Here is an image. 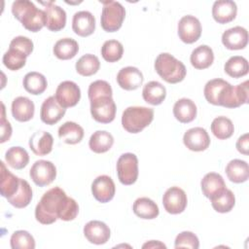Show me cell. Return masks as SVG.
I'll use <instances>...</instances> for the list:
<instances>
[{
  "instance_id": "9",
  "label": "cell",
  "mask_w": 249,
  "mask_h": 249,
  "mask_svg": "<svg viewBox=\"0 0 249 249\" xmlns=\"http://www.w3.org/2000/svg\"><path fill=\"white\" fill-rule=\"evenodd\" d=\"M29 176L39 187L50 185L56 177V168L50 160H40L33 163L29 170Z\"/></svg>"
},
{
  "instance_id": "48",
  "label": "cell",
  "mask_w": 249,
  "mask_h": 249,
  "mask_svg": "<svg viewBox=\"0 0 249 249\" xmlns=\"http://www.w3.org/2000/svg\"><path fill=\"white\" fill-rule=\"evenodd\" d=\"M0 126H1V138L0 142L4 143L8 141L12 136V126L9 121L6 120L5 116V106L2 103V113H1V120H0Z\"/></svg>"
},
{
  "instance_id": "25",
  "label": "cell",
  "mask_w": 249,
  "mask_h": 249,
  "mask_svg": "<svg viewBox=\"0 0 249 249\" xmlns=\"http://www.w3.org/2000/svg\"><path fill=\"white\" fill-rule=\"evenodd\" d=\"M173 115L182 124L191 123L196 117V105L189 98H181L173 106Z\"/></svg>"
},
{
  "instance_id": "10",
  "label": "cell",
  "mask_w": 249,
  "mask_h": 249,
  "mask_svg": "<svg viewBox=\"0 0 249 249\" xmlns=\"http://www.w3.org/2000/svg\"><path fill=\"white\" fill-rule=\"evenodd\" d=\"M201 35L200 21L194 16H184L178 22V36L182 42L193 44Z\"/></svg>"
},
{
  "instance_id": "19",
  "label": "cell",
  "mask_w": 249,
  "mask_h": 249,
  "mask_svg": "<svg viewBox=\"0 0 249 249\" xmlns=\"http://www.w3.org/2000/svg\"><path fill=\"white\" fill-rule=\"evenodd\" d=\"M222 43L229 50H242L248 43V32L244 27L234 26L222 35Z\"/></svg>"
},
{
  "instance_id": "32",
  "label": "cell",
  "mask_w": 249,
  "mask_h": 249,
  "mask_svg": "<svg viewBox=\"0 0 249 249\" xmlns=\"http://www.w3.org/2000/svg\"><path fill=\"white\" fill-rule=\"evenodd\" d=\"M132 210L136 216L146 220L155 219L160 213L159 207L156 202L149 197L137 198L133 203Z\"/></svg>"
},
{
  "instance_id": "23",
  "label": "cell",
  "mask_w": 249,
  "mask_h": 249,
  "mask_svg": "<svg viewBox=\"0 0 249 249\" xmlns=\"http://www.w3.org/2000/svg\"><path fill=\"white\" fill-rule=\"evenodd\" d=\"M35 106L32 100L25 96H18L12 102V115L18 122H28L34 116Z\"/></svg>"
},
{
  "instance_id": "34",
  "label": "cell",
  "mask_w": 249,
  "mask_h": 249,
  "mask_svg": "<svg viewBox=\"0 0 249 249\" xmlns=\"http://www.w3.org/2000/svg\"><path fill=\"white\" fill-rule=\"evenodd\" d=\"M53 54L61 60L73 58L79 52L78 43L72 38H63L58 40L53 47Z\"/></svg>"
},
{
  "instance_id": "15",
  "label": "cell",
  "mask_w": 249,
  "mask_h": 249,
  "mask_svg": "<svg viewBox=\"0 0 249 249\" xmlns=\"http://www.w3.org/2000/svg\"><path fill=\"white\" fill-rule=\"evenodd\" d=\"M45 5L46 15V27L51 31H59L65 27L66 24V13L59 6L55 5L53 1L41 2Z\"/></svg>"
},
{
  "instance_id": "11",
  "label": "cell",
  "mask_w": 249,
  "mask_h": 249,
  "mask_svg": "<svg viewBox=\"0 0 249 249\" xmlns=\"http://www.w3.org/2000/svg\"><path fill=\"white\" fill-rule=\"evenodd\" d=\"M54 97L60 106L66 109L77 105L81 98V90L76 83L72 81H63L58 85Z\"/></svg>"
},
{
  "instance_id": "2",
  "label": "cell",
  "mask_w": 249,
  "mask_h": 249,
  "mask_svg": "<svg viewBox=\"0 0 249 249\" xmlns=\"http://www.w3.org/2000/svg\"><path fill=\"white\" fill-rule=\"evenodd\" d=\"M12 13L22 26L31 32H38L46 26L45 12L38 9L31 1H15L12 5Z\"/></svg>"
},
{
  "instance_id": "43",
  "label": "cell",
  "mask_w": 249,
  "mask_h": 249,
  "mask_svg": "<svg viewBox=\"0 0 249 249\" xmlns=\"http://www.w3.org/2000/svg\"><path fill=\"white\" fill-rule=\"evenodd\" d=\"M26 57L27 56L23 53L16 49L9 48V50L3 55V64L9 70L17 71L25 65Z\"/></svg>"
},
{
  "instance_id": "28",
  "label": "cell",
  "mask_w": 249,
  "mask_h": 249,
  "mask_svg": "<svg viewBox=\"0 0 249 249\" xmlns=\"http://www.w3.org/2000/svg\"><path fill=\"white\" fill-rule=\"evenodd\" d=\"M58 137L66 144H77L84 137V128L77 123L66 122L58 128Z\"/></svg>"
},
{
  "instance_id": "6",
  "label": "cell",
  "mask_w": 249,
  "mask_h": 249,
  "mask_svg": "<svg viewBox=\"0 0 249 249\" xmlns=\"http://www.w3.org/2000/svg\"><path fill=\"white\" fill-rule=\"evenodd\" d=\"M248 100V81H245L235 87L228 84L219 96L218 105L226 108H236L247 103Z\"/></svg>"
},
{
  "instance_id": "3",
  "label": "cell",
  "mask_w": 249,
  "mask_h": 249,
  "mask_svg": "<svg viewBox=\"0 0 249 249\" xmlns=\"http://www.w3.org/2000/svg\"><path fill=\"white\" fill-rule=\"evenodd\" d=\"M155 69L160 78L169 84L183 81L187 73L184 63L168 53H161L157 56Z\"/></svg>"
},
{
  "instance_id": "1",
  "label": "cell",
  "mask_w": 249,
  "mask_h": 249,
  "mask_svg": "<svg viewBox=\"0 0 249 249\" xmlns=\"http://www.w3.org/2000/svg\"><path fill=\"white\" fill-rule=\"evenodd\" d=\"M79 213L77 201L66 196L59 187L47 191L35 208V218L43 225H51L57 219L72 221Z\"/></svg>"
},
{
  "instance_id": "41",
  "label": "cell",
  "mask_w": 249,
  "mask_h": 249,
  "mask_svg": "<svg viewBox=\"0 0 249 249\" xmlns=\"http://www.w3.org/2000/svg\"><path fill=\"white\" fill-rule=\"evenodd\" d=\"M124 53V47L117 40L105 41L101 47V55L107 62H116L120 60Z\"/></svg>"
},
{
  "instance_id": "29",
  "label": "cell",
  "mask_w": 249,
  "mask_h": 249,
  "mask_svg": "<svg viewBox=\"0 0 249 249\" xmlns=\"http://www.w3.org/2000/svg\"><path fill=\"white\" fill-rule=\"evenodd\" d=\"M142 96L147 103L151 105H160L165 99L166 89L160 82L151 81L144 86Z\"/></svg>"
},
{
  "instance_id": "31",
  "label": "cell",
  "mask_w": 249,
  "mask_h": 249,
  "mask_svg": "<svg viewBox=\"0 0 249 249\" xmlns=\"http://www.w3.org/2000/svg\"><path fill=\"white\" fill-rule=\"evenodd\" d=\"M114 144L113 135L105 130H97L93 132L89 141V149L96 153L102 154L109 151Z\"/></svg>"
},
{
  "instance_id": "37",
  "label": "cell",
  "mask_w": 249,
  "mask_h": 249,
  "mask_svg": "<svg viewBox=\"0 0 249 249\" xmlns=\"http://www.w3.org/2000/svg\"><path fill=\"white\" fill-rule=\"evenodd\" d=\"M225 72L232 78H240L247 75L249 71L248 61L245 57L234 55L230 57L224 65Z\"/></svg>"
},
{
  "instance_id": "45",
  "label": "cell",
  "mask_w": 249,
  "mask_h": 249,
  "mask_svg": "<svg viewBox=\"0 0 249 249\" xmlns=\"http://www.w3.org/2000/svg\"><path fill=\"white\" fill-rule=\"evenodd\" d=\"M112 93L113 91L110 84L103 80H97L92 82L89 85L88 90L89 101L100 96H112Z\"/></svg>"
},
{
  "instance_id": "47",
  "label": "cell",
  "mask_w": 249,
  "mask_h": 249,
  "mask_svg": "<svg viewBox=\"0 0 249 249\" xmlns=\"http://www.w3.org/2000/svg\"><path fill=\"white\" fill-rule=\"evenodd\" d=\"M9 48L16 49V50L23 53L26 56H28L31 54V53L33 51V42L28 37L18 36V37H15L11 41Z\"/></svg>"
},
{
  "instance_id": "49",
  "label": "cell",
  "mask_w": 249,
  "mask_h": 249,
  "mask_svg": "<svg viewBox=\"0 0 249 249\" xmlns=\"http://www.w3.org/2000/svg\"><path fill=\"white\" fill-rule=\"evenodd\" d=\"M248 146H249V139H248V133H245L241 135L237 141H236V149L239 153L243 155H248Z\"/></svg>"
},
{
  "instance_id": "12",
  "label": "cell",
  "mask_w": 249,
  "mask_h": 249,
  "mask_svg": "<svg viewBox=\"0 0 249 249\" xmlns=\"http://www.w3.org/2000/svg\"><path fill=\"white\" fill-rule=\"evenodd\" d=\"M187 195L179 187H171L162 196V204L166 212L170 214L182 213L187 206Z\"/></svg>"
},
{
  "instance_id": "24",
  "label": "cell",
  "mask_w": 249,
  "mask_h": 249,
  "mask_svg": "<svg viewBox=\"0 0 249 249\" xmlns=\"http://www.w3.org/2000/svg\"><path fill=\"white\" fill-rule=\"evenodd\" d=\"M53 138L47 131H36L29 139V147L36 156H46L53 150Z\"/></svg>"
},
{
  "instance_id": "30",
  "label": "cell",
  "mask_w": 249,
  "mask_h": 249,
  "mask_svg": "<svg viewBox=\"0 0 249 249\" xmlns=\"http://www.w3.org/2000/svg\"><path fill=\"white\" fill-rule=\"evenodd\" d=\"M191 63L196 69H206L214 61V53L207 45H200L191 53Z\"/></svg>"
},
{
  "instance_id": "26",
  "label": "cell",
  "mask_w": 249,
  "mask_h": 249,
  "mask_svg": "<svg viewBox=\"0 0 249 249\" xmlns=\"http://www.w3.org/2000/svg\"><path fill=\"white\" fill-rule=\"evenodd\" d=\"M0 165H1V171H0L1 196L6 198H9L13 196L18 190L20 178L11 173L3 161L0 162Z\"/></svg>"
},
{
  "instance_id": "46",
  "label": "cell",
  "mask_w": 249,
  "mask_h": 249,
  "mask_svg": "<svg viewBox=\"0 0 249 249\" xmlns=\"http://www.w3.org/2000/svg\"><path fill=\"white\" fill-rule=\"evenodd\" d=\"M175 248H192L197 249L199 247V241L197 236L192 231H182L176 238L174 243Z\"/></svg>"
},
{
  "instance_id": "36",
  "label": "cell",
  "mask_w": 249,
  "mask_h": 249,
  "mask_svg": "<svg viewBox=\"0 0 249 249\" xmlns=\"http://www.w3.org/2000/svg\"><path fill=\"white\" fill-rule=\"evenodd\" d=\"M5 160L15 169H22L28 164L29 156L25 149L14 146L7 150L5 154Z\"/></svg>"
},
{
  "instance_id": "22",
  "label": "cell",
  "mask_w": 249,
  "mask_h": 249,
  "mask_svg": "<svg viewBox=\"0 0 249 249\" xmlns=\"http://www.w3.org/2000/svg\"><path fill=\"white\" fill-rule=\"evenodd\" d=\"M202 194L209 199L223 193L227 187L223 177L215 172H209L204 175L200 182Z\"/></svg>"
},
{
  "instance_id": "39",
  "label": "cell",
  "mask_w": 249,
  "mask_h": 249,
  "mask_svg": "<svg viewBox=\"0 0 249 249\" xmlns=\"http://www.w3.org/2000/svg\"><path fill=\"white\" fill-rule=\"evenodd\" d=\"M211 131L218 139L225 140L233 134L234 126L229 118L220 116L213 120L211 124Z\"/></svg>"
},
{
  "instance_id": "35",
  "label": "cell",
  "mask_w": 249,
  "mask_h": 249,
  "mask_svg": "<svg viewBox=\"0 0 249 249\" xmlns=\"http://www.w3.org/2000/svg\"><path fill=\"white\" fill-rule=\"evenodd\" d=\"M8 201L16 208H24L26 207L32 199V189L29 183L24 179H19V187L17 193L7 198Z\"/></svg>"
},
{
  "instance_id": "40",
  "label": "cell",
  "mask_w": 249,
  "mask_h": 249,
  "mask_svg": "<svg viewBox=\"0 0 249 249\" xmlns=\"http://www.w3.org/2000/svg\"><path fill=\"white\" fill-rule=\"evenodd\" d=\"M212 207L219 213L230 212L235 204V196L233 193L226 189L223 193L210 199Z\"/></svg>"
},
{
  "instance_id": "44",
  "label": "cell",
  "mask_w": 249,
  "mask_h": 249,
  "mask_svg": "<svg viewBox=\"0 0 249 249\" xmlns=\"http://www.w3.org/2000/svg\"><path fill=\"white\" fill-rule=\"evenodd\" d=\"M11 247L13 249H34V237L26 231H16L10 239Z\"/></svg>"
},
{
  "instance_id": "42",
  "label": "cell",
  "mask_w": 249,
  "mask_h": 249,
  "mask_svg": "<svg viewBox=\"0 0 249 249\" xmlns=\"http://www.w3.org/2000/svg\"><path fill=\"white\" fill-rule=\"evenodd\" d=\"M229 83L223 79H213V80L208 81L206 83V85L204 87V90H203L205 99L213 105H218L219 96H220L222 90L224 89V88Z\"/></svg>"
},
{
  "instance_id": "38",
  "label": "cell",
  "mask_w": 249,
  "mask_h": 249,
  "mask_svg": "<svg viewBox=\"0 0 249 249\" xmlns=\"http://www.w3.org/2000/svg\"><path fill=\"white\" fill-rule=\"evenodd\" d=\"M75 67H76V71L80 75L89 77L95 74L99 70L100 62L96 55L91 53H87L78 59Z\"/></svg>"
},
{
  "instance_id": "5",
  "label": "cell",
  "mask_w": 249,
  "mask_h": 249,
  "mask_svg": "<svg viewBox=\"0 0 249 249\" xmlns=\"http://www.w3.org/2000/svg\"><path fill=\"white\" fill-rule=\"evenodd\" d=\"M103 8L100 18L101 27L107 32H115L122 27L125 17V10L120 2H102Z\"/></svg>"
},
{
  "instance_id": "14",
  "label": "cell",
  "mask_w": 249,
  "mask_h": 249,
  "mask_svg": "<svg viewBox=\"0 0 249 249\" xmlns=\"http://www.w3.org/2000/svg\"><path fill=\"white\" fill-rule=\"evenodd\" d=\"M183 142L189 150L201 152L209 147L210 137L204 128L197 126L190 128L185 132Z\"/></svg>"
},
{
  "instance_id": "20",
  "label": "cell",
  "mask_w": 249,
  "mask_h": 249,
  "mask_svg": "<svg viewBox=\"0 0 249 249\" xmlns=\"http://www.w3.org/2000/svg\"><path fill=\"white\" fill-rule=\"evenodd\" d=\"M72 29L81 37L91 35L95 29V18L93 15L88 11L75 13L72 19Z\"/></svg>"
},
{
  "instance_id": "33",
  "label": "cell",
  "mask_w": 249,
  "mask_h": 249,
  "mask_svg": "<svg viewBox=\"0 0 249 249\" xmlns=\"http://www.w3.org/2000/svg\"><path fill=\"white\" fill-rule=\"evenodd\" d=\"M23 88L31 94L38 95L43 93L47 87L48 82L45 76L39 72H29L23 78Z\"/></svg>"
},
{
  "instance_id": "18",
  "label": "cell",
  "mask_w": 249,
  "mask_h": 249,
  "mask_svg": "<svg viewBox=\"0 0 249 249\" xmlns=\"http://www.w3.org/2000/svg\"><path fill=\"white\" fill-rule=\"evenodd\" d=\"M142 72L133 66L122 68L117 75V82L119 86L125 90H134L143 84Z\"/></svg>"
},
{
  "instance_id": "4",
  "label": "cell",
  "mask_w": 249,
  "mask_h": 249,
  "mask_svg": "<svg viewBox=\"0 0 249 249\" xmlns=\"http://www.w3.org/2000/svg\"><path fill=\"white\" fill-rule=\"evenodd\" d=\"M154 119V110L143 106L127 107L122 116L123 127L130 133H138L147 127Z\"/></svg>"
},
{
  "instance_id": "17",
  "label": "cell",
  "mask_w": 249,
  "mask_h": 249,
  "mask_svg": "<svg viewBox=\"0 0 249 249\" xmlns=\"http://www.w3.org/2000/svg\"><path fill=\"white\" fill-rule=\"evenodd\" d=\"M66 109L60 106L54 96H50L43 102L40 111L41 121L49 125L55 124L64 116Z\"/></svg>"
},
{
  "instance_id": "8",
  "label": "cell",
  "mask_w": 249,
  "mask_h": 249,
  "mask_svg": "<svg viewBox=\"0 0 249 249\" xmlns=\"http://www.w3.org/2000/svg\"><path fill=\"white\" fill-rule=\"evenodd\" d=\"M116 110V104L112 96H100L90 100V114L98 123L109 124L113 122Z\"/></svg>"
},
{
  "instance_id": "50",
  "label": "cell",
  "mask_w": 249,
  "mask_h": 249,
  "mask_svg": "<svg viewBox=\"0 0 249 249\" xmlns=\"http://www.w3.org/2000/svg\"><path fill=\"white\" fill-rule=\"evenodd\" d=\"M143 248H166V246L161 243L160 241H158V240H151L147 243H145L143 246Z\"/></svg>"
},
{
  "instance_id": "27",
  "label": "cell",
  "mask_w": 249,
  "mask_h": 249,
  "mask_svg": "<svg viewBox=\"0 0 249 249\" xmlns=\"http://www.w3.org/2000/svg\"><path fill=\"white\" fill-rule=\"evenodd\" d=\"M226 174L230 181L236 184L243 183L249 178L248 163L241 160H232L226 166Z\"/></svg>"
},
{
  "instance_id": "7",
  "label": "cell",
  "mask_w": 249,
  "mask_h": 249,
  "mask_svg": "<svg viewBox=\"0 0 249 249\" xmlns=\"http://www.w3.org/2000/svg\"><path fill=\"white\" fill-rule=\"evenodd\" d=\"M117 173L123 185H132L138 177V159L132 153L121 155L117 161Z\"/></svg>"
},
{
  "instance_id": "21",
  "label": "cell",
  "mask_w": 249,
  "mask_h": 249,
  "mask_svg": "<svg viewBox=\"0 0 249 249\" xmlns=\"http://www.w3.org/2000/svg\"><path fill=\"white\" fill-rule=\"evenodd\" d=\"M236 4L231 0L215 1L212 7V17L221 24L232 21L236 17Z\"/></svg>"
},
{
  "instance_id": "16",
  "label": "cell",
  "mask_w": 249,
  "mask_h": 249,
  "mask_svg": "<svg viewBox=\"0 0 249 249\" xmlns=\"http://www.w3.org/2000/svg\"><path fill=\"white\" fill-rule=\"evenodd\" d=\"M110 229L109 227L97 220L89 221L84 227V235L85 237L93 244L101 245L106 243L110 238Z\"/></svg>"
},
{
  "instance_id": "13",
  "label": "cell",
  "mask_w": 249,
  "mask_h": 249,
  "mask_svg": "<svg viewBox=\"0 0 249 249\" xmlns=\"http://www.w3.org/2000/svg\"><path fill=\"white\" fill-rule=\"evenodd\" d=\"M115 192V183L108 175L96 177L91 184V193L94 198L101 203L109 202L114 197Z\"/></svg>"
}]
</instances>
